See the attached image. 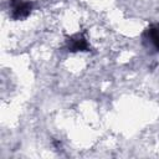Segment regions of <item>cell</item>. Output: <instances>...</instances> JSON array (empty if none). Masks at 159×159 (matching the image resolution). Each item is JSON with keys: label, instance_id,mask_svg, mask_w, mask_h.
I'll return each instance as SVG.
<instances>
[{"label": "cell", "instance_id": "6da1fadb", "mask_svg": "<svg viewBox=\"0 0 159 159\" xmlns=\"http://www.w3.org/2000/svg\"><path fill=\"white\" fill-rule=\"evenodd\" d=\"M10 16L12 20H24L26 19L34 7V2L25 0H10Z\"/></svg>", "mask_w": 159, "mask_h": 159}, {"label": "cell", "instance_id": "7a4b0ae2", "mask_svg": "<svg viewBox=\"0 0 159 159\" xmlns=\"http://www.w3.org/2000/svg\"><path fill=\"white\" fill-rule=\"evenodd\" d=\"M67 48L71 52H78V51H89L91 47L87 42V39L82 32L75 34L72 36H68L66 40Z\"/></svg>", "mask_w": 159, "mask_h": 159}, {"label": "cell", "instance_id": "3957f363", "mask_svg": "<svg viewBox=\"0 0 159 159\" xmlns=\"http://www.w3.org/2000/svg\"><path fill=\"white\" fill-rule=\"evenodd\" d=\"M143 43L147 47H153L155 51H159V25L152 24L143 32Z\"/></svg>", "mask_w": 159, "mask_h": 159}]
</instances>
